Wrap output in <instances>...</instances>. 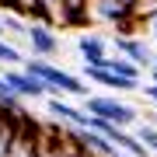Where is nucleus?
Segmentation results:
<instances>
[{"instance_id":"1","label":"nucleus","mask_w":157,"mask_h":157,"mask_svg":"<svg viewBox=\"0 0 157 157\" xmlns=\"http://www.w3.org/2000/svg\"><path fill=\"white\" fill-rule=\"evenodd\" d=\"M21 70L28 73V77L35 80H42L45 91L49 94H70V98H87V84L80 77H73V73H67L63 67H56V63H49V59H25L21 63Z\"/></svg>"},{"instance_id":"2","label":"nucleus","mask_w":157,"mask_h":157,"mask_svg":"<svg viewBox=\"0 0 157 157\" xmlns=\"http://www.w3.org/2000/svg\"><path fill=\"white\" fill-rule=\"evenodd\" d=\"M84 112L94 115V119H105V122H112L119 129H126L129 122H136V108L126 105V101H119L115 94H87L84 98Z\"/></svg>"},{"instance_id":"3","label":"nucleus","mask_w":157,"mask_h":157,"mask_svg":"<svg viewBox=\"0 0 157 157\" xmlns=\"http://www.w3.org/2000/svg\"><path fill=\"white\" fill-rule=\"evenodd\" d=\"M0 77H4V84L11 87V94H14L17 101H21V98H28V101H32V98H45V94H49L42 80L28 77V73H25L21 67H7L4 73H0Z\"/></svg>"},{"instance_id":"4","label":"nucleus","mask_w":157,"mask_h":157,"mask_svg":"<svg viewBox=\"0 0 157 157\" xmlns=\"http://www.w3.org/2000/svg\"><path fill=\"white\" fill-rule=\"evenodd\" d=\"M112 49H115V56H122V59H129V63H136L140 70L154 63V52L147 49V42H143V39H136V35H115Z\"/></svg>"},{"instance_id":"5","label":"nucleus","mask_w":157,"mask_h":157,"mask_svg":"<svg viewBox=\"0 0 157 157\" xmlns=\"http://www.w3.org/2000/svg\"><path fill=\"white\" fill-rule=\"evenodd\" d=\"M45 112L56 119V122H63V126H73V129H84L87 126V112L77 108V105H70V101H63L59 94L45 98Z\"/></svg>"},{"instance_id":"6","label":"nucleus","mask_w":157,"mask_h":157,"mask_svg":"<svg viewBox=\"0 0 157 157\" xmlns=\"http://www.w3.org/2000/svg\"><path fill=\"white\" fill-rule=\"evenodd\" d=\"M25 39H28L35 59H45V56H52V52H59V35L52 28H45V25H28Z\"/></svg>"},{"instance_id":"7","label":"nucleus","mask_w":157,"mask_h":157,"mask_svg":"<svg viewBox=\"0 0 157 157\" xmlns=\"http://www.w3.org/2000/svg\"><path fill=\"white\" fill-rule=\"evenodd\" d=\"M77 52H80V63H84V67H101V63L112 56V52H108V42L101 39V35H80Z\"/></svg>"},{"instance_id":"8","label":"nucleus","mask_w":157,"mask_h":157,"mask_svg":"<svg viewBox=\"0 0 157 157\" xmlns=\"http://www.w3.org/2000/svg\"><path fill=\"white\" fill-rule=\"evenodd\" d=\"M25 108H17V112H0V157H7V150H11V140L17 133V119H21Z\"/></svg>"},{"instance_id":"9","label":"nucleus","mask_w":157,"mask_h":157,"mask_svg":"<svg viewBox=\"0 0 157 157\" xmlns=\"http://www.w3.org/2000/svg\"><path fill=\"white\" fill-rule=\"evenodd\" d=\"M101 67L112 70V73H119V77H126V80H140V67H136V63H129V59H122V56H108Z\"/></svg>"},{"instance_id":"10","label":"nucleus","mask_w":157,"mask_h":157,"mask_svg":"<svg viewBox=\"0 0 157 157\" xmlns=\"http://www.w3.org/2000/svg\"><path fill=\"white\" fill-rule=\"evenodd\" d=\"M21 63H25V56H21V52H17L7 39H4V35H0V67L7 70V67H21Z\"/></svg>"},{"instance_id":"11","label":"nucleus","mask_w":157,"mask_h":157,"mask_svg":"<svg viewBox=\"0 0 157 157\" xmlns=\"http://www.w3.org/2000/svg\"><path fill=\"white\" fill-rule=\"evenodd\" d=\"M136 140L150 150V157H157V126L154 122H143L140 129H136Z\"/></svg>"},{"instance_id":"12","label":"nucleus","mask_w":157,"mask_h":157,"mask_svg":"<svg viewBox=\"0 0 157 157\" xmlns=\"http://www.w3.org/2000/svg\"><path fill=\"white\" fill-rule=\"evenodd\" d=\"M0 21H4V32H11V35H21V39H25L28 25H25V17H21V14H0Z\"/></svg>"},{"instance_id":"13","label":"nucleus","mask_w":157,"mask_h":157,"mask_svg":"<svg viewBox=\"0 0 157 157\" xmlns=\"http://www.w3.org/2000/svg\"><path fill=\"white\" fill-rule=\"evenodd\" d=\"M147 25H150V35H154V42H157V11L147 14Z\"/></svg>"},{"instance_id":"14","label":"nucleus","mask_w":157,"mask_h":157,"mask_svg":"<svg viewBox=\"0 0 157 157\" xmlns=\"http://www.w3.org/2000/svg\"><path fill=\"white\" fill-rule=\"evenodd\" d=\"M147 70H150V84H157V56H154V63H150Z\"/></svg>"},{"instance_id":"15","label":"nucleus","mask_w":157,"mask_h":157,"mask_svg":"<svg viewBox=\"0 0 157 157\" xmlns=\"http://www.w3.org/2000/svg\"><path fill=\"white\" fill-rule=\"evenodd\" d=\"M147 98H150L154 105H157V84H150V87H147Z\"/></svg>"},{"instance_id":"16","label":"nucleus","mask_w":157,"mask_h":157,"mask_svg":"<svg viewBox=\"0 0 157 157\" xmlns=\"http://www.w3.org/2000/svg\"><path fill=\"white\" fill-rule=\"evenodd\" d=\"M0 35H4V21H0Z\"/></svg>"}]
</instances>
